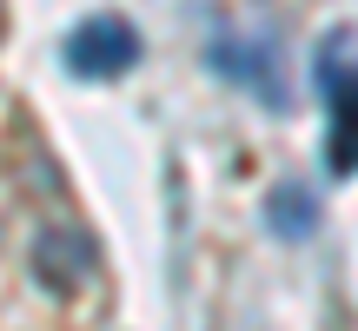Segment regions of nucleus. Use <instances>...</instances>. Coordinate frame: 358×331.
<instances>
[{"mask_svg":"<svg viewBox=\"0 0 358 331\" xmlns=\"http://www.w3.org/2000/svg\"><path fill=\"white\" fill-rule=\"evenodd\" d=\"M60 60H66L73 80H120L140 60V34H133V20H120V13H93V20H80L73 34H66Z\"/></svg>","mask_w":358,"mask_h":331,"instance_id":"f257e3e1","label":"nucleus"},{"mask_svg":"<svg viewBox=\"0 0 358 331\" xmlns=\"http://www.w3.org/2000/svg\"><path fill=\"white\" fill-rule=\"evenodd\" d=\"M319 87L332 100V133H325V166L332 172H358V66L345 60V40L319 53Z\"/></svg>","mask_w":358,"mask_h":331,"instance_id":"f03ea898","label":"nucleus"},{"mask_svg":"<svg viewBox=\"0 0 358 331\" xmlns=\"http://www.w3.org/2000/svg\"><path fill=\"white\" fill-rule=\"evenodd\" d=\"M100 265V252H93V239L80 226H53V232H40V245H34V272L53 285V292H73L87 272Z\"/></svg>","mask_w":358,"mask_h":331,"instance_id":"7ed1b4c3","label":"nucleus"},{"mask_svg":"<svg viewBox=\"0 0 358 331\" xmlns=\"http://www.w3.org/2000/svg\"><path fill=\"white\" fill-rule=\"evenodd\" d=\"M213 66H226L232 80H239L245 93H259L266 106H285L292 93H285V80H279V47H239V40H213Z\"/></svg>","mask_w":358,"mask_h":331,"instance_id":"20e7f679","label":"nucleus"},{"mask_svg":"<svg viewBox=\"0 0 358 331\" xmlns=\"http://www.w3.org/2000/svg\"><path fill=\"white\" fill-rule=\"evenodd\" d=\"M266 219H272V232H279V239H306V232L319 226V205H312L306 186H279V192L266 199Z\"/></svg>","mask_w":358,"mask_h":331,"instance_id":"39448f33","label":"nucleus"}]
</instances>
